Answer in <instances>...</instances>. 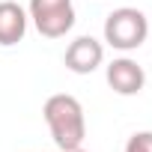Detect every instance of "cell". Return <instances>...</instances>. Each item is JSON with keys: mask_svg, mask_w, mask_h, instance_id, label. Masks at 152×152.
Instances as JSON below:
<instances>
[{"mask_svg": "<svg viewBox=\"0 0 152 152\" xmlns=\"http://www.w3.org/2000/svg\"><path fill=\"white\" fill-rule=\"evenodd\" d=\"M107 87L116 96H137L146 84V72L140 63H134L131 57H119L107 66Z\"/></svg>", "mask_w": 152, "mask_h": 152, "instance_id": "obj_5", "label": "cell"}, {"mask_svg": "<svg viewBox=\"0 0 152 152\" xmlns=\"http://www.w3.org/2000/svg\"><path fill=\"white\" fill-rule=\"evenodd\" d=\"M125 152H152V131H134L125 143Z\"/></svg>", "mask_w": 152, "mask_h": 152, "instance_id": "obj_7", "label": "cell"}, {"mask_svg": "<svg viewBox=\"0 0 152 152\" xmlns=\"http://www.w3.org/2000/svg\"><path fill=\"white\" fill-rule=\"evenodd\" d=\"M149 36V21L134 6H119L104 18V42L116 51H137Z\"/></svg>", "mask_w": 152, "mask_h": 152, "instance_id": "obj_2", "label": "cell"}, {"mask_svg": "<svg viewBox=\"0 0 152 152\" xmlns=\"http://www.w3.org/2000/svg\"><path fill=\"white\" fill-rule=\"evenodd\" d=\"M66 69L75 72V75H90L102 66L104 60V45L93 36H78L75 42H69L66 48Z\"/></svg>", "mask_w": 152, "mask_h": 152, "instance_id": "obj_4", "label": "cell"}, {"mask_svg": "<svg viewBox=\"0 0 152 152\" xmlns=\"http://www.w3.org/2000/svg\"><path fill=\"white\" fill-rule=\"evenodd\" d=\"M45 113V122H48V131L57 143L60 152H72L84 146V137H87V119H84V107L81 102L69 96V93H57L45 102L42 107Z\"/></svg>", "mask_w": 152, "mask_h": 152, "instance_id": "obj_1", "label": "cell"}, {"mask_svg": "<svg viewBox=\"0 0 152 152\" xmlns=\"http://www.w3.org/2000/svg\"><path fill=\"white\" fill-rule=\"evenodd\" d=\"M27 21L30 15L24 12V6H18L15 0H3L0 3V45L3 48L18 45L27 33Z\"/></svg>", "mask_w": 152, "mask_h": 152, "instance_id": "obj_6", "label": "cell"}, {"mask_svg": "<svg viewBox=\"0 0 152 152\" xmlns=\"http://www.w3.org/2000/svg\"><path fill=\"white\" fill-rule=\"evenodd\" d=\"M27 15L33 18L36 30L45 39H60L75 27V6L72 0H30Z\"/></svg>", "mask_w": 152, "mask_h": 152, "instance_id": "obj_3", "label": "cell"}, {"mask_svg": "<svg viewBox=\"0 0 152 152\" xmlns=\"http://www.w3.org/2000/svg\"><path fill=\"white\" fill-rule=\"evenodd\" d=\"M72 152H87V149H84V146H78V149H72Z\"/></svg>", "mask_w": 152, "mask_h": 152, "instance_id": "obj_8", "label": "cell"}]
</instances>
